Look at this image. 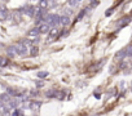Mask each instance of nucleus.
I'll use <instances>...</instances> for the list:
<instances>
[{"label":"nucleus","instance_id":"1","mask_svg":"<svg viewBox=\"0 0 132 116\" xmlns=\"http://www.w3.org/2000/svg\"><path fill=\"white\" fill-rule=\"evenodd\" d=\"M60 16L58 14H47L44 18V23H48L52 28H54L57 25H60Z\"/></svg>","mask_w":132,"mask_h":116},{"label":"nucleus","instance_id":"2","mask_svg":"<svg viewBox=\"0 0 132 116\" xmlns=\"http://www.w3.org/2000/svg\"><path fill=\"white\" fill-rule=\"evenodd\" d=\"M20 12H23V13H25L26 16H29V17H34L35 13H36V8L32 7V5H25V7H22V8L20 9Z\"/></svg>","mask_w":132,"mask_h":116},{"label":"nucleus","instance_id":"3","mask_svg":"<svg viewBox=\"0 0 132 116\" xmlns=\"http://www.w3.org/2000/svg\"><path fill=\"white\" fill-rule=\"evenodd\" d=\"M16 52H17V54H20V55H26L27 54V48L22 44V43H20V44H17L16 47Z\"/></svg>","mask_w":132,"mask_h":116},{"label":"nucleus","instance_id":"4","mask_svg":"<svg viewBox=\"0 0 132 116\" xmlns=\"http://www.w3.org/2000/svg\"><path fill=\"white\" fill-rule=\"evenodd\" d=\"M60 35V31H58V28L57 27H54V28H52L51 31H49V36H48V41H52V40H54L56 37H57Z\"/></svg>","mask_w":132,"mask_h":116},{"label":"nucleus","instance_id":"5","mask_svg":"<svg viewBox=\"0 0 132 116\" xmlns=\"http://www.w3.org/2000/svg\"><path fill=\"white\" fill-rule=\"evenodd\" d=\"M38 28H39V31H40V34H47V32H49L52 28H51V26L48 25V23H42L40 26H38Z\"/></svg>","mask_w":132,"mask_h":116},{"label":"nucleus","instance_id":"6","mask_svg":"<svg viewBox=\"0 0 132 116\" xmlns=\"http://www.w3.org/2000/svg\"><path fill=\"white\" fill-rule=\"evenodd\" d=\"M40 107H42V102H39V101H31V103H30V110H32V111H39Z\"/></svg>","mask_w":132,"mask_h":116},{"label":"nucleus","instance_id":"7","mask_svg":"<svg viewBox=\"0 0 132 116\" xmlns=\"http://www.w3.org/2000/svg\"><path fill=\"white\" fill-rule=\"evenodd\" d=\"M27 35H29V37L34 39V37H38V36L40 35V31H39V28H38V27H34V28H31V30L27 32Z\"/></svg>","mask_w":132,"mask_h":116},{"label":"nucleus","instance_id":"8","mask_svg":"<svg viewBox=\"0 0 132 116\" xmlns=\"http://www.w3.org/2000/svg\"><path fill=\"white\" fill-rule=\"evenodd\" d=\"M12 101L10 98V95L8 93H3V94H0V102H3V103H9Z\"/></svg>","mask_w":132,"mask_h":116},{"label":"nucleus","instance_id":"9","mask_svg":"<svg viewBox=\"0 0 132 116\" xmlns=\"http://www.w3.org/2000/svg\"><path fill=\"white\" fill-rule=\"evenodd\" d=\"M129 21H131V17H124V18H121L119 21H118V23H117V26H118V27L126 26L127 23H129Z\"/></svg>","mask_w":132,"mask_h":116},{"label":"nucleus","instance_id":"10","mask_svg":"<svg viewBox=\"0 0 132 116\" xmlns=\"http://www.w3.org/2000/svg\"><path fill=\"white\" fill-rule=\"evenodd\" d=\"M69 23H70V17H67V16H61V18H60V25L67 26Z\"/></svg>","mask_w":132,"mask_h":116},{"label":"nucleus","instance_id":"11","mask_svg":"<svg viewBox=\"0 0 132 116\" xmlns=\"http://www.w3.org/2000/svg\"><path fill=\"white\" fill-rule=\"evenodd\" d=\"M124 57H127V49H126V48L122 49V50H119V52L115 54V58H118V60H123Z\"/></svg>","mask_w":132,"mask_h":116},{"label":"nucleus","instance_id":"12","mask_svg":"<svg viewBox=\"0 0 132 116\" xmlns=\"http://www.w3.org/2000/svg\"><path fill=\"white\" fill-rule=\"evenodd\" d=\"M7 17H8V12L5 7H0V19H5Z\"/></svg>","mask_w":132,"mask_h":116},{"label":"nucleus","instance_id":"13","mask_svg":"<svg viewBox=\"0 0 132 116\" xmlns=\"http://www.w3.org/2000/svg\"><path fill=\"white\" fill-rule=\"evenodd\" d=\"M56 94H57V90H54V89L47 90V93H45V95L48 97V98H56Z\"/></svg>","mask_w":132,"mask_h":116},{"label":"nucleus","instance_id":"14","mask_svg":"<svg viewBox=\"0 0 132 116\" xmlns=\"http://www.w3.org/2000/svg\"><path fill=\"white\" fill-rule=\"evenodd\" d=\"M7 53H8V55H9V57H14V55L17 54V52H16V48H14V47H9V48H7Z\"/></svg>","mask_w":132,"mask_h":116},{"label":"nucleus","instance_id":"15","mask_svg":"<svg viewBox=\"0 0 132 116\" xmlns=\"http://www.w3.org/2000/svg\"><path fill=\"white\" fill-rule=\"evenodd\" d=\"M12 116H23V110L22 108H16L14 112L12 113Z\"/></svg>","mask_w":132,"mask_h":116},{"label":"nucleus","instance_id":"16","mask_svg":"<svg viewBox=\"0 0 132 116\" xmlns=\"http://www.w3.org/2000/svg\"><path fill=\"white\" fill-rule=\"evenodd\" d=\"M48 5H49V2H44V0L39 2V8H40V9H47Z\"/></svg>","mask_w":132,"mask_h":116},{"label":"nucleus","instance_id":"17","mask_svg":"<svg viewBox=\"0 0 132 116\" xmlns=\"http://www.w3.org/2000/svg\"><path fill=\"white\" fill-rule=\"evenodd\" d=\"M49 74L47 72V71H39L38 72V77H39V79H44V77H47Z\"/></svg>","mask_w":132,"mask_h":116},{"label":"nucleus","instance_id":"18","mask_svg":"<svg viewBox=\"0 0 132 116\" xmlns=\"http://www.w3.org/2000/svg\"><path fill=\"white\" fill-rule=\"evenodd\" d=\"M38 52H39V48H38V47H35V45H34V47H31V48H30V54H31V55H36V54H38Z\"/></svg>","mask_w":132,"mask_h":116},{"label":"nucleus","instance_id":"19","mask_svg":"<svg viewBox=\"0 0 132 116\" xmlns=\"http://www.w3.org/2000/svg\"><path fill=\"white\" fill-rule=\"evenodd\" d=\"M8 63H9V61L7 60V58H2V57H0V66H2V67H5Z\"/></svg>","mask_w":132,"mask_h":116},{"label":"nucleus","instance_id":"20","mask_svg":"<svg viewBox=\"0 0 132 116\" xmlns=\"http://www.w3.org/2000/svg\"><path fill=\"white\" fill-rule=\"evenodd\" d=\"M56 98H57V99H64L65 98V92H57Z\"/></svg>","mask_w":132,"mask_h":116},{"label":"nucleus","instance_id":"21","mask_svg":"<svg viewBox=\"0 0 132 116\" xmlns=\"http://www.w3.org/2000/svg\"><path fill=\"white\" fill-rule=\"evenodd\" d=\"M126 49H127V57H132V44L128 45Z\"/></svg>","mask_w":132,"mask_h":116},{"label":"nucleus","instance_id":"22","mask_svg":"<svg viewBox=\"0 0 132 116\" xmlns=\"http://www.w3.org/2000/svg\"><path fill=\"white\" fill-rule=\"evenodd\" d=\"M113 12H114V7L109 8V9L105 12V16H106V17H109V16H111V14H113Z\"/></svg>","mask_w":132,"mask_h":116},{"label":"nucleus","instance_id":"23","mask_svg":"<svg viewBox=\"0 0 132 116\" xmlns=\"http://www.w3.org/2000/svg\"><path fill=\"white\" fill-rule=\"evenodd\" d=\"M80 3L79 2H75V0H70V2H69V5L70 7H78Z\"/></svg>","mask_w":132,"mask_h":116},{"label":"nucleus","instance_id":"24","mask_svg":"<svg viewBox=\"0 0 132 116\" xmlns=\"http://www.w3.org/2000/svg\"><path fill=\"white\" fill-rule=\"evenodd\" d=\"M84 14H86V10H82V12L79 13V16H78V21H79V19H82V18L84 17Z\"/></svg>","mask_w":132,"mask_h":116},{"label":"nucleus","instance_id":"25","mask_svg":"<svg viewBox=\"0 0 132 116\" xmlns=\"http://www.w3.org/2000/svg\"><path fill=\"white\" fill-rule=\"evenodd\" d=\"M43 85H44V83H43V81H36V86H38V88H42Z\"/></svg>","mask_w":132,"mask_h":116},{"label":"nucleus","instance_id":"26","mask_svg":"<svg viewBox=\"0 0 132 116\" xmlns=\"http://www.w3.org/2000/svg\"><path fill=\"white\" fill-rule=\"evenodd\" d=\"M99 4H100L99 2H91V7H92V5H93V7H96V5H99Z\"/></svg>","mask_w":132,"mask_h":116},{"label":"nucleus","instance_id":"27","mask_svg":"<svg viewBox=\"0 0 132 116\" xmlns=\"http://www.w3.org/2000/svg\"><path fill=\"white\" fill-rule=\"evenodd\" d=\"M38 93H39L38 90H32V92H30V94H31V95H38Z\"/></svg>","mask_w":132,"mask_h":116},{"label":"nucleus","instance_id":"28","mask_svg":"<svg viewBox=\"0 0 132 116\" xmlns=\"http://www.w3.org/2000/svg\"><path fill=\"white\" fill-rule=\"evenodd\" d=\"M131 67H132V66H131Z\"/></svg>","mask_w":132,"mask_h":116}]
</instances>
